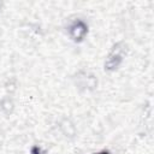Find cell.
Instances as JSON below:
<instances>
[{"label": "cell", "instance_id": "obj_1", "mask_svg": "<svg viewBox=\"0 0 154 154\" xmlns=\"http://www.w3.org/2000/svg\"><path fill=\"white\" fill-rule=\"evenodd\" d=\"M102 154H106V153H102Z\"/></svg>", "mask_w": 154, "mask_h": 154}]
</instances>
